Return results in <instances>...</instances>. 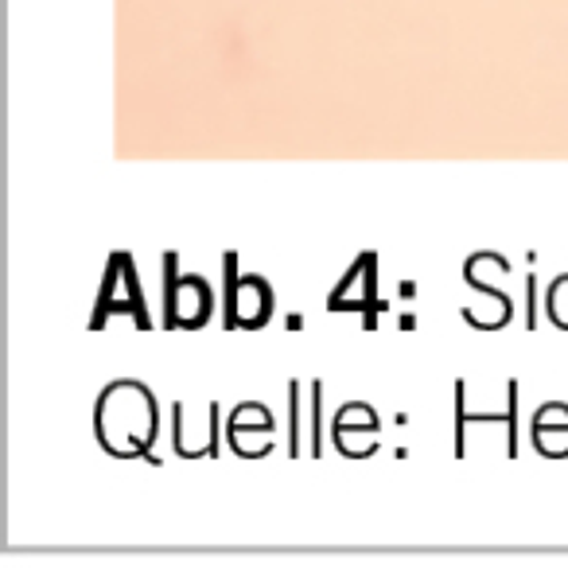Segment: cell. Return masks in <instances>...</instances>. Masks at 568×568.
I'll return each instance as SVG.
<instances>
[{"label":"cell","mask_w":568,"mask_h":568,"mask_svg":"<svg viewBox=\"0 0 568 568\" xmlns=\"http://www.w3.org/2000/svg\"><path fill=\"white\" fill-rule=\"evenodd\" d=\"M94 433L110 456H149L160 433L156 397L144 382H110L94 405Z\"/></svg>","instance_id":"cell-1"},{"label":"cell","mask_w":568,"mask_h":568,"mask_svg":"<svg viewBox=\"0 0 568 568\" xmlns=\"http://www.w3.org/2000/svg\"><path fill=\"white\" fill-rule=\"evenodd\" d=\"M214 312V293L203 276H172L168 284V324L172 327H203Z\"/></svg>","instance_id":"cell-4"},{"label":"cell","mask_w":568,"mask_h":568,"mask_svg":"<svg viewBox=\"0 0 568 568\" xmlns=\"http://www.w3.org/2000/svg\"><path fill=\"white\" fill-rule=\"evenodd\" d=\"M545 308H549L552 324H557L560 332H568V273L549 284V301H545Z\"/></svg>","instance_id":"cell-9"},{"label":"cell","mask_w":568,"mask_h":568,"mask_svg":"<svg viewBox=\"0 0 568 568\" xmlns=\"http://www.w3.org/2000/svg\"><path fill=\"white\" fill-rule=\"evenodd\" d=\"M110 312H133V316L141 320V327H149L133 257H125V253H118V257L110 261V276H105V284H102V301H98V312H94V327H102Z\"/></svg>","instance_id":"cell-2"},{"label":"cell","mask_w":568,"mask_h":568,"mask_svg":"<svg viewBox=\"0 0 568 568\" xmlns=\"http://www.w3.org/2000/svg\"><path fill=\"white\" fill-rule=\"evenodd\" d=\"M529 436H534V444H537V452L541 456H549L552 459V436H560V440L568 444V405H541V409L534 413V428H529Z\"/></svg>","instance_id":"cell-8"},{"label":"cell","mask_w":568,"mask_h":568,"mask_svg":"<svg viewBox=\"0 0 568 568\" xmlns=\"http://www.w3.org/2000/svg\"><path fill=\"white\" fill-rule=\"evenodd\" d=\"M226 436L237 456H245V459L265 456L268 444H273V413H268L265 405H237L226 425Z\"/></svg>","instance_id":"cell-6"},{"label":"cell","mask_w":568,"mask_h":568,"mask_svg":"<svg viewBox=\"0 0 568 568\" xmlns=\"http://www.w3.org/2000/svg\"><path fill=\"white\" fill-rule=\"evenodd\" d=\"M378 413L371 409L366 402H351L335 413V425H332V436H335V448L351 459H366L374 448H378Z\"/></svg>","instance_id":"cell-3"},{"label":"cell","mask_w":568,"mask_h":568,"mask_svg":"<svg viewBox=\"0 0 568 568\" xmlns=\"http://www.w3.org/2000/svg\"><path fill=\"white\" fill-rule=\"evenodd\" d=\"M273 316V288L261 276H230V301H226V320L234 327H261Z\"/></svg>","instance_id":"cell-5"},{"label":"cell","mask_w":568,"mask_h":568,"mask_svg":"<svg viewBox=\"0 0 568 568\" xmlns=\"http://www.w3.org/2000/svg\"><path fill=\"white\" fill-rule=\"evenodd\" d=\"M374 253H363V257L351 265V273L343 276V284L332 293V308L335 312H371L374 308Z\"/></svg>","instance_id":"cell-7"}]
</instances>
